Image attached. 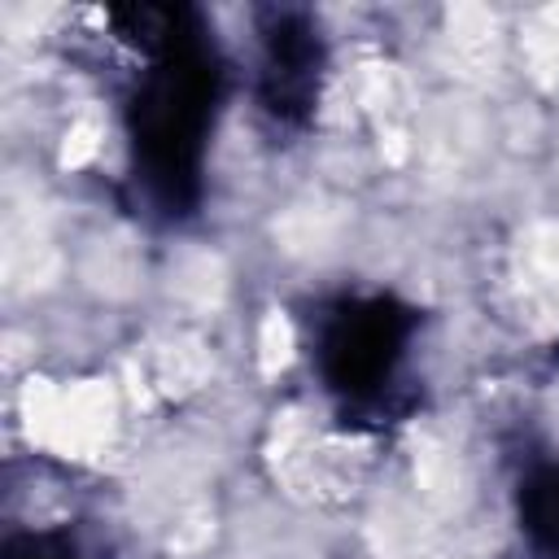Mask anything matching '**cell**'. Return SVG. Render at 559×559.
I'll list each match as a JSON object with an SVG mask.
<instances>
[{
	"label": "cell",
	"mask_w": 559,
	"mask_h": 559,
	"mask_svg": "<svg viewBox=\"0 0 559 559\" xmlns=\"http://www.w3.org/2000/svg\"><path fill=\"white\" fill-rule=\"evenodd\" d=\"M210 380V349L192 332H166L148 354V389L162 397H188Z\"/></svg>",
	"instance_id": "cell-3"
},
{
	"label": "cell",
	"mask_w": 559,
	"mask_h": 559,
	"mask_svg": "<svg viewBox=\"0 0 559 559\" xmlns=\"http://www.w3.org/2000/svg\"><path fill=\"white\" fill-rule=\"evenodd\" d=\"M223 293V266L214 253L197 249V253H183L170 271V297L179 306H192V310H210Z\"/></svg>",
	"instance_id": "cell-4"
},
{
	"label": "cell",
	"mask_w": 559,
	"mask_h": 559,
	"mask_svg": "<svg viewBox=\"0 0 559 559\" xmlns=\"http://www.w3.org/2000/svg\"><path fill=\"white\" fill-rule=\"evenodd\" d=\"M520 48H524V61L533 66V74L555 79L559 74V9L537 13L528 35H520Z\"/></svg>",
	"instance_id": "cell-5"
},
{
	"label": "cell",
	"mask_w": 559,
	"mask_h": 559,
	"mask_svg": "<svg viewBox=\"0 0 559 559\" xmlns=\"http://www.w3.org/2000/svg\"><path fill=\"white\" fill-rule=\"evenodd\" d=\"M507 297L537 328L559 319V218H537L520 231L507 258Z\"/></svg>",
	"instance_id": "cell-2"
},
{
	"label": "cell",
	"mask_w": 559,
	"mask_h": 559,
	"mask_svg": "<svg viewBox=\"0 0 559 559\" xmlns=\"http://www.w3.org/2000/svg\"><path fill=\"white\" fill-rule=\"evenodd\" d=\"M288 358H293V328H288L284 310H266V319L258 323V362L271 376L280 367H288Z\"/></svg>",
	"instance_id": "cell-6"
},
{
	"label": "cell",
	"mask_w": 559,
	"mask_h": 559,
	"mask_svg": "<svg viewBox=\"0 0 559 559\" xmlns=\"http://www.w3.org/2000/svg\"><path fill=\"white\" fill-rule=\"evenodd\" d=\"M122 397L105 376L92 380H44L31 376L17 393V424L31 445L61 459H96L118 437Z\"/></svg>",
	"instance_id": "cell-1"
}]
</instances>
